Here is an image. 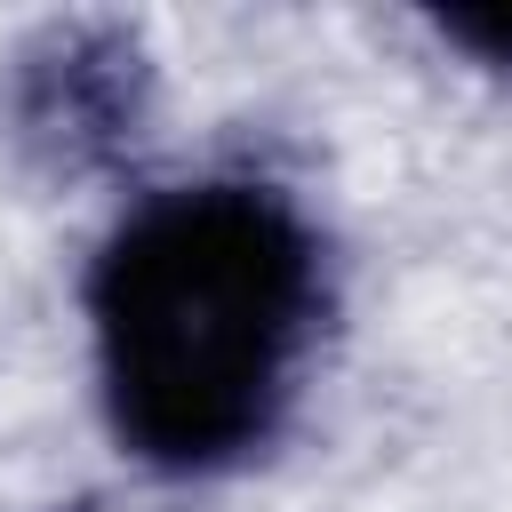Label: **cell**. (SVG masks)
Returning <instances> with one entry per match:
<instances>
[{
	"label": "cell",
	"instance_id": "7a4b0ae2",
	"mask_svg": "<svg viewBox=\"0 0 512 512\" xmlns=\"http://www.w3.org/2000/svg\"><path fill=\"white\" fill-rule=\"evenodd\" d=\"M8 120H16V144H32L56 168L112 160L136 136V120H144V56H136V40H120L104 24L48 32L16 64Z\"/></svg>",
	"mask_w": 512,
	"mask_h": 512
},
{
	"label": "cell",
	"instance_id": "6da1fadb",
	"mask_svg": "<svg viewBox=\"0 0 512 512\" xmlns=\"http://www.w3.org/2000/svg\"><path fill=\"white\" fill-rule=\"evenodd\" d=\"M80 320L112 448L152 480H224L288 440L336 320V256L288 184L216 168L112 216Z\"/></svg>",
	"mask_w": 512,
	"mask_h": 512
},
{
	"label": "cell",
	"instance_id": "3957f363",
	"mask_svg": "<svg viewBox=\"0 0 512 512\" xmlns=\"http://www.w3.org/2000/svg\"><path fill=\"white\" fill-rule=\"evenodd\" d=\"M432 32H440L456 56H472L480 72L512 80V8H504V0H488V8H440Z\"/></svg>",
	"mask_w": 512,
	"mask_h": 512
}]
</instances>
